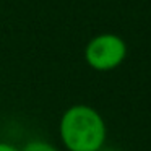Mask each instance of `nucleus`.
I'll return each mask as SVG.
<instances>
[{
    "label": "nucleus",
    "instance_id": "obj_2",
    "mask_svg": "<svg viewBox=\"0 0 151 151\" xmlns=\"http://www.w3.org/2000/svg\"><path fill=\"white\" fill-rule=\"evenodd\" d=\"M127 57V44L117 34H99L93 37L85 49V59L91 68L109 72L120 65Z\"/></svg>",
    "mask_w": 151,
    "mask_h": 151
},
{
    "label": "nucleus",
    "instance_id": "obj_1",
    "mask_svg": "<svg viewBox=\"0 0 151 151\" xmlns=\"http://www.w3.org/2000/svg\"><path fill=\"white\" fill-rule=\"evenodd\" d=\"M59 132L60 140L68 151H99L107 137L102 115L86 104L67 109L60 119Z\"/></svg>",
    "mask_w": 151,
    "mask_h": 151
},
{
    "label": "nucleus",
    "instance_id": "obj_3",
    "mask_svg": "<svg viewBox=\"0 0 151 151\" xmlns=\"http://www.w3.org/2000/svg\"><path fill=\"white\" fill-rule=\"evenodd\" d=\"M21 151H60V150H57L54 145L47 143V141L33 140V141H29V143L24 145V148Z\"/></svg>",
    "mask_w": 151,
    "mask_h": 151
},
{
    "label": "nucleus",
    "instance_id": "obj_4",
    "mask_svg": "<svg viewBox=\"0 0 151 151\" xmlns=\"http://www.w3.org/2000/svg\"><path fill=\"white\" fill-rule=\"evenodd\" d=\"M0 151H20L17 146H13V145L10 143H2L0 141Z\"/></svg>",
    "mask_w": 151,
    "mask_h": 151
}]
</instances>
